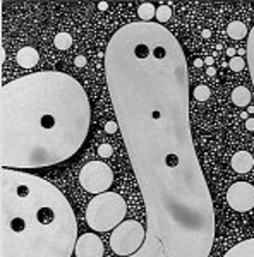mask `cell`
Masks as SVG:
<instances>
[{"instance_id": "1", "label": "cell", "mask_w": 254, "mask_h": 257, "mask_svg": "<svg viewBox=\"0 0 254 257\" xmlns=\"http://www.w3.org/2000/svg\"><path fill=\"white\" fill-rule=\"evenodd\" d=\"M105 77L146 209V239L129 257H210L215 208L189 118L187 60L158 22L112 34Z\"/></svg>"}, {"instance_id": "2", "label": "cell", "mask_w": 254, "mask_h": 257, "mask_svg": "<svg viewBox=\"0 0 254 257\" xmlns=\"http://www.w3.org/2000/svg\"><path fill=\"white\" fill-rule=\"evenodd\" d=\"M89 125L91 105L78 79L59 70L17 77L0 91V165L24 172L67 161Z\"/></svg>"}, {"instance_id": "3", "label": "cell", "mask_w": 254, "mask_h": 257, "mask_svg": "<svg viewBox=\"0 0 254 257\" xmlns=\"http://www.w3.org/2000/svg\"><path fill=\"white\" fill-rule=\"evenodd\" d=\"M78 221L66 195L21 170L0 172V257H70Z\"/></svg>"}, {"instance_id": "4", "label": "cell", "mask_w": 254, "mask_h": 257, "mask_svg": "<svg viewBox=\"0 0 254 257\" xmlns=\"http://www.w3.org/2000/svg\"><path fill=\"white\" fill-rule=\"evenodd\" d=\"M127 206L117 192H103L89 201L86 208V223L95 231L115 230L124 221Z\"/></svg>"}, {"instance_id": "5", "label": "cell", "mask_w": 254, "mask_h": 257, "mask_svg": "<svg viewBox=\"0 0 254 257\" xmlns=\"http://www.w3.org/2000/svg\"><path fill=\"white\" fill-rule=\"evenodd\" d=\"M146 239V230L136 220L122 221L115 230H112L110 247L119 257H129L143 247Z\"/></svg>"}, {"instance_id": "6", "label": "cell", "mask_w": 254, "mask_h": 257, "mask_svg": "<svg viewBox=\"0 0 254 257\" xmlns=\"http://www.w3.org/2000/svg\"><path fill=\"white\" fill-rule=\"evenodd\" d=\"M79 184L91 194H103L114 184V172L103 161H89L79 172Z\"/></svg>"}, {"instance_id": "7", "label": "cell", "mask_w": 254, "mask_h": 257, "mask_svg": "<svg viewBox=\"0 0 254 257\" xmlns=\"http://www.w3.org/2000/svg\"><path fill=\"white\" fill-rule=\"evenodd\" d=\"M227 202L234 211L246 213L254 208V185L249 182H236L227 191Z\"/></svg>"}, {"instance_id": "8", "label": "cell", "mask_w": 254, "mask_h": 257, "mask_svg": "<svg viewBox=\"0 0 254 257\" xmlns=\"http://www.w3.org/2000/svg\"><path fill=\"white\" fill-rule=\"evenodd\" d=\"M103 242L95 233H83L76 243V257H103Z\"/></svg>"}, {"instance_id": "9", "label": "cell", "mask_w": 254, "mask_h": 257, "mask_svg": "<svg viewBox=\"0 0 254 257\" xmlns=\"http://www.w3.org/2000/svg\"><path fill=\"white\" fill-rule=\"evenodd\" d=\"M40 60V53L36 51V48L33 47H22L21 50L16 53V62L22 69H31L34 67Z\"/></svg>"}, {"instance_id": "10", "label": "cell", "mask_w": 254, "mask_h": 257, "mask_svg": "<svg viewBox=\"0 0 254 257\" xmlns=\"http://www.w3.org/2000/svg\"><path fill=\"white\" fill-rule=\"evenodd\" d=\"M230 165H232L234 172H237V173L251 172V170H253V166H254L253 154L247 153V151H237V153L232 156V161H230Z\"/></svg>"}, {"instance_id": "11", "label": "cell", "mask_w": 254, "mask_h": 257, "mask_svg": "<svg viewBox=\"0 0 254 257\" xmlns=\"http://www.w3.org/2000/svg\"><path fill=\"white\" fill-rule=\"evenodd\" d=\"M223 257H254V239H247L236 243Z\"/></svg>"}, {"instance_id": "12", "label": "cell", "mask_w": 254, "mask_h": 257, "mask_svg": "<svg viewBox=\"0 0 254 257\" xmlns=\"http://www.w3.org/2000/svg\"><path fill=\"white\" fill-rule=\"evenodd\" d=\"M251 98H253V95H251L249 89L244 88V86H237V88L232 91V101L236 107H240V108L249 107Z\"/></svg>"}, {"instance_id": "13", "label": "cell", "mask_w": 254, "mask_h": 257, "mask_svg": "<svg viewBox=\"0 0 254 257\" xmlns=\"http://www.w3.org/2000/svg\"><path fill=\"white\" fill-rule=\"evenodd\" d=\"M247 47H246V57H247V67H249V74H251V81L254 86V26L251 28L249 34H247Z\"/></svg>"}, {"instance_id": "14", "label": "cell", "mask_w": 254, "mask_h": 257, "mask_svg": "<svg viewBox=\"0 0 254 257\" xmlns=\"http://www.w3.org/2000/svg\"><path fill=\"white\" fill-rule=\"evenodd\" d=\"M227 33H228V36L232 38V40H242V38H247V34H249L247 33L246 24L240 22V21L230 22L228 28H227Z\"/></svg>"}, {"instance_id": "15", "label": "cell", "mask_w": 254, "mask_h": 257, "mask_svg": "<svg viewBox=\"0 0 254 257\" xmlns=\"http://www.w3.org/2000/svg\"><path fill=\"white\" fill-rule=\"evenodd\" d=\"M137 16H139V19L143 22H151V21H153V17L156 16L155 5L150 4V2H144V4H141L139 7H137Z\"/></svg>"}, {"instance_id": "16", "label": "cell", "mask_w": 254, "mask_h": 257, "mask_svg": "<svg viewBox=\"0 0 254 257\" xmlns=\"http://www.w3.org/2000/svg\"><path fill=\"white\" fill-rule=\"evenodd\" d=\"M53 45H55L59 50H69L72 47V36L69 33H59L53 38Z\"/></svg>"}, {"instance_id": "17", "label": "cell", "mask_w": 254, "mask_h": 257, "mask_svg": "<svg viewBox=\"0 0 254 257\" xmlns=\"http://www.w3.org/2000/svg\"><path fill=\"white\" fill-rule=\"evenodd\" d=\"M155 17L158 24H165V22H169L170 19H172V9H170L169 5H160V7L156 9Z\"/></svg>"}, {"instance_id": "18", "label": "cell", "mask_w": 254, "mask_h": 257, "mask_svg": "<svg viewBox=\"0 0 254 257\" xmlns=\"http://www.w3.org/2000/svg\"><path fill=\"white\" fill-rule=\"evenodd\" d=\"M210 96H211V91L208 86L201 84L194 89V98L198 99V101H206V99H210Z\"/></svg>"}, {"instance_id": "19", "label": "cell", "mask_w": 254, "mask_h": 257, "mask_svg": "<svg viewBox=\"0 0 254 257\" xmlns=\"http://www.w3.org/2000/svg\"><path fill=\"white\" fill-rule=\"evenodd\" d=\"M247 64L244 62L242 57H234V59H230V64H228V67L234 70V72H240V70L246 67Z\"/></svg>"}, {"instance_id": "20", "label": "cell", "mask_w": 254, "mask_h": 257, "mask_svg": "<svg viewBox=\"0 0 254 257\" xmlns=\"http://www.w3.org/2000/svg\"><path fill=\"white\" fill-rule=\"evenodd\" d=\"M112 153H114V149H112L110 144H102V146L98 147V156H100V158H110Z\"/></svg>"}, {"instance_id": "21", "label": "cell", "mask_w": 254, "mask_h": 257, "mask_svg": "<svg viewBox=\"0 0 254 257\" xmlns=\"http://www.w3.org/2000/svg\"><path fill=\"white\" fill-rule=\"evenodd\" d=\"M117 130H119L117 120H108L107 124H105V132H107V134H115Z\"/></svg>"}, {"instance_id": "22", "label": "cell", "mask_w": 254, "mask_h": 257, "mask_svg": "<svg viewBox=\"0 0 254 257\" xmlns=\"http://www.w3.org/2000/svg\"><path fill=\"white\" fill-rule=\"evenodd\" d=\"M74 64L78 67H85L86 65V57H83V55H78L76 59H74Z\"/></svg>"}, {"instance_id": "23", "label": "cell", "mask_w": 254, "mask_h": 257, "mask_svg": "<svg viewBox=\"0 0 254 257\" xmlns=\"http://www.w3.org/2000/svg\"><path fill=\"white\" fill-rule=\"evenodd\" d=\"M246 128H247V130H249V132H253V130H254V118H247V120H246Z\"/></svg>"}, {"instance_id": "24", "label": "cell", "mask_w": 254, "mask_h": 257, "mask_svg": "<svg viewBox=\"0 0 254 257\" xmlns=\"http://www.w3.org/2000/svg\"><path fill=\"white\" fill-rule=\"evenodd\" d=\"M236 53H237V50H236V48H227V55L230 57V59H234V57H237Z\"/></svg>"}, {"instance_id": "25", "label": "cell", "mask_w": 254, "mask_h": 257, "mask_svg": "<svg viewBox=\"0 0 254 257\" xmlns=\"http://www.w3.org/2000/svg\"><path fill=\"white\" fill-rule=\"evenodd\" d=\"M204 64H206L208 67H213V64H215L213 57H206V59H204Z\"/></svg>"}, {"instance_id": "26", "label": "cell", "mask_w": 254, "mask_h": 257, "mask_svg": "<svg viewBox=\"0 0 254 257\" xmlns=\"http://www.w3.org/2000/svg\"><path fill=\"white\" fill-rule=\"evenodd\" d=\"M192 65H194V67H201V65H204V60H201V59H194Z\"/></svg>"}, {"instance_id": "27", "label": "cell", "mask_w": 254, "mask_h": 257, "mask_svg": "<svg viewBox=\"0 0 254 257\" xmlns=\"http://www.w3.org/2000/svg\"><path fill=\"white\" fill-rule=\"evenodd\" d=\"M215 74H217V69H215V67H208L206 69V76H215Z\"/></svg>"}, {"instance_id": "28", "label": "cell", "mask_w": 254, "mask_h": 257, "mask_svg": "<svg viewBox=\"0 0 254 257\" xmlns=\"http://www.w3.org/2000/svg\"><path fill=\"white\" fill-rule=\"evenodd\" d=\"M107 7H108L107 2H100V4H98V9H100V11H107Z\"/></svg>"}, {"instance_id": "29", "label": "cell", "mask_w": 254, "mask_h": 257, "mask_svg": "<svg viewBox=\"0 0 254 257\" xmlns=\"http://www.w3.org/2000/svg\"><path fill=\"white\" fill-rule=\"evenodd\" d=\"M201 34H203V38H210V36H211V31H210V30H204Z\"/></svg>"}, {"instance_id": "30", "label": "cell", "mask_w": 254, "mask_h": 257, "mask_svg": "<svg viewBox=\"0 0 254 257\" xmlns=\"http://www.w3.org/2000/svg\"><path fill=\"white\" fill-rule=\"evenodd\" d=\"M247 113L253 115V113H254V107H247Z\"/></svg>"}, {"instance_id": "31", "label": "cell", "mask_w": 254, "mask_h": 257, "mask_svg": "<svg viewBox=\"0 0 254 257\" xmlns=\"http://www.w3.org/2000/svg\"><path fill=\"white\" fill-rule=\"evenodd\" d=\"M242 118H246L247 120V118H249V113H247V112H242Z\"/></svg>"}]
</instances>
